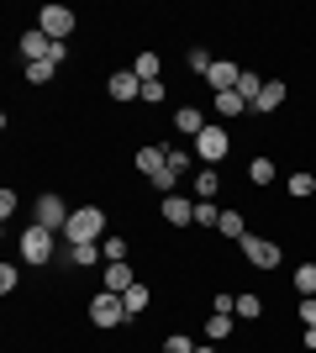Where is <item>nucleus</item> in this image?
Listing matches in <instances>:
<instances>
[{
  "label": "nucleus",
  "instance_id": "nucleus-1",
  "mask_svg": "<svg viewBox=\"0 0 316 353\" xmlns=\"http://www.w3.org/2000/svg\"><path fill=\"white\" fill-rule=\"evenodd\" d=\"M63 243L74 248V243H105V211L101 206H79L63 227Z\"/></svg>",
  "mask_w": 316,
  "mask_h": 353
},
{
  "label": "nucleus",
  "instance_id": "nucleus-2",
  "mask_svg": "<svg viewBox=\"0 0 316 353\" xmlns=\"http://www.w3.org/2000/svg\"><path fill=\"white\" fill-rule=\"evenodd\" d=\"M227 148H232V137H227L222 121H206V132L196 137V159L206 163V169H216V163L227 159Z\"/></svg>",
  "mask_w": 316,
  "mask_h": 353
},
{
  "label": "nucleus",
  "instance_id": "nucleus-3",
  "mask_svg": "<svg viewBox=\"0 0 316 353\" xmlns=\"http://www.w3.org/2000/svg\"><path fill=\"white\" fill-rule=\"evenodd\" d=\"M90 322H95V327H121V322H132V316H127V301H121V295L95 290V301H90Z\"/></svg>",
  "mask_w": 316,
  "mask_h": 353
},
{
  "label": "nucleus",
  "instance_id": "nucleus-4",
  "mask_svg": "<svg viewBox=\"0 0 316 353\" xmlns=\"http://www.w3.org/2000/svg\"><path fill=\"white\" fill-rule=\"evenodd\" d=\"M21 259H27V264H53V227H27V232H21Z\"/></svg>",
  "mask_w": 316,
  "mask_h": 353
},
{
  "label": "nucleus",
  "instance_id": "nucleus-5",
  "mask_svg": "<svg viewBox=\"0 0 316 353\" xmlns=\"http://www.w3.org/2000/svg\"><path fill=\"white\" fill-rule=\"evenodd\" d=\"M242 259H248L253 269H280V259H285V253H280V243L248 232V237H242Z\"/></svg>",
  "mask_w": 316,
  "mask_h": 353
},
{
  "label": "nucleus",
  "instance_id": "nucleus-6",
  "mask_svg": "<svg viewBox=\"0 0 316 353\" xmlns=\"http://www.w3.org/2000/svg\"><path fill=\"white\" fill-rule=\"evenodd\" d=\"M74 21H79V16L69 11V6H43V11H37V27H43L53 43H63V37L74 32Z\"/></svg>",
  "mask_w": 316,
  "mask_h": 353
},
{
  "label": "nucleus",
  "instance_id": "nucleus-7",
  "mask_svg": "<svg viewBox=\"0 0 316 353\" xmlns=\"http://www.w3.org/2000/svg\"><path fill=\"white\" fill-rule=\"evenodd\" d=\"M69 216H74V211L63 206L59 195H43V201H37V227H53V232H63V227H69Z\"/></svg>",
  "mask_w": 316,
  "mask_h": 353
},
{
  "label": "nucleus",
  "instance_id": "nucleus-8",
  "mask_svg": "<svg viewBox=\"0 0 316 353\" xmlns=\"http://www.w3.org/2000/svg\"><path fill=\"white\" fill-rule=\"evenodd\" d=\"M105 90H111V101H143V79L132 69H116L105 79Z\"/></svg>",
  "mask_w": 316,
  "mask_h": 353
},
{
  "label": "nucleus",
  "instance_id": "nucleus-9",
  "mask_svg": "<svg viewBox=\"0 0 316 353\" xmlns=\"http://www.w3.org/2000/svg\"><path fill=\"white\" fill-rule=\"evenodd\" d=\"M132 285H137L132 264H105V269H101V290H111V295H127Z\"/></svg>",
  "mask_w": 316,
  "mask_h": 353
},
{
  "label": "nucleus",
  "instance_id": "nucleus-10",
  "mask_svg": "<svg viewBox=\"0 0 316 353\" xmlns=\"http://www.w3.org/2000/svg\"><path fill=\"white\" fill-rule=\"evenodd\" d=\"M238 79H242V69L232 59H216V63H211V74H206V85L216 90V95H222V90H238Z\"/></svg>",
  "mask_w": 316,
  "mask_h": 353
},
{
  "label": "nucleus",
  "instance_id": "nucleus-11",
  "mask_svg": "<svg viewBox=\"0 0 316 353\" xmlns=\"http://www.w3.org/2000/svg\"><path fill=\"white\" fill-rule=\"evenodd\" d=\"M164 221L169 227H190V221H196V201H185L180 190L164 195Z\"/></svg>",
  "mask_w": 316,
  "mask_h": 353
},
{
  "label": "nucleus",
  "instance_id": "nucleus-12",
  "mask_svg": "<svg viewBox=\"0 0 316 353\" xmlns=\"http://www.w3.org/2000/svg\"><path fill=\"white\" fill-rule=\"evenodd\" d=\"M164 163H169V148H158V143H148V148H137V174H148V179H158V174H164Z\"/></svg>",
  "mask_w": 316,
  "mask_h": 353
},
{
  "label": "nucleus",
  "instance_id": "nucleus-13",
  "mask_svg": "<svg viewBox=\"0 0 316 353\" xmlns=\"http://www.w3.org/2000/svg\"><path fill=\"white\" fill-rule=\"evenodd\" d=\"M48 53H53V37H48L43 27H32V32H21V59H32V63H43Z\"/></svg>",
  "mask_w": 316,
  "mask_h": 353
},
{
  "label": "nucleus",
  "instance_id": "nucleus-14",
  "mask_svg": "<svg viewBox=\"0 0 316 353\" xmlns=\"http://www.w3.org/2000/svg\"><path fill=\"white\" fill-rule=\"evenodd\" d=\"M174 132L180 137H200L206 132V111H200V105H180V111H174Z\"/></svg>",
  "mask_w": 316,
  "mask_h": 353
},
{
  "label": "nucleus",
  "instance_id": "nucleus-15",
  "mask_svg": "<svg viewBox=\"0 0 316 353\" xmlns=\"http://www.w3.org/2000/svg\"><path fill=\"white\" fill-rule=\"evenodd\" d=\"M105 253H101V243H74V248H63V264L69 269H95Z\"/></svg>",
  "mask_w": 316,
  "mask_h": 353
},
{
  "label": "nucleus",
  "instance_id": "nucleus-16",
  "mask_svg": "<svg viewBox=\"0 0 316 353\" xmlns=\"http://www.w3.org/2000/svg\"><path fill=\"white\" fill-rule=\"evenodd\" d=\"M232 322H238L232 311H211V316H206V338L216 343V348H222V343L232 338Z\"/></svg>",
  "mask_w": 316,
  "mask_h": 353
},
{
  "label": "nucleus",
  "instance_id": "nucleus-17",
  "mask_svg": "<svg viewBox=\"0 0 316 353\" xmlns=\"http://www.w3.org/2000/svg\"><path fill=\"white\" fill-rule=\"evenodd\" d=\"M285 105V79H264V95L253 101V111H280Z\"/></svg>",
  "mask_w": 316,
  "mask_h": 353
},
{
  "label": "nucleus",
  "instance_id": "nucleus-18",
  "mask_svg": "<svg viewBox=\"0 0 316 353\" xmlns=\"http://www.w3.org/2000/svg\"><path fill=\"white\" fill-rule=\"evenodd\" d=\"M132 74L143 79V85H153V79L164 74V59H158V53H137V59H132Z\"/></svg>",
  "mask_w": 316,
  "mask_h": 353
},
{
  "label": "nucleus",
  "instance_id": "nucleus-19",
  "mask_svg": "<svg viewBox=\"0 0 316 353\" xmlns=\"http://www.w3.org/2000/svg\"><path fill=\"white\" fill-rule=\"evenodd\" d=\"M216 232H222V237H232V243H242V237H248V221H242V211H222Z\"/></svg>",
  "mask_w": 316,
  "mask_h": 353
},
{
  "label": "nucleus",
  "instance_id": "nucleus-20",
  "mask_svg": "<svg viewBox=\"0 0 316 353\" xmlns=\"http://www.w3.org/2000/svg\"><path fill=\"white\" fill-rule=\"evenodd\" d=\"M211 105H216V117H242V111H248V101H242L238 90H222Z\"/></svg>",
  "mask_w": 316,
  "mask_h": 353
},
{
  "label": "nucleus",
  "instance_id": "nucleus-21",
  "mask_svg": "<svg viewBox=\"0 0 316 353\" xmlns=\"http://www.w3.org/2000/svg\"><path fill=\"white\" fill-rule=\"evenodd\" d=\"M232 316H248V322H258V316H264V301H258L253 290H242V295H238V306H232Z\"/></svg>",
  "mask_w": 316,
  "mask_h": 353
},
{
  "label": "nucleus",
  "instance_id": "nucleus-22",
  "mask_svg": "<svg viewBox=\"0 0 316 353\" xmlns=\"http://www.w3.org/2000/svg\"><path fill=\"white\" fill-rule=\"evenodd\" d=\"M121 301H127V316H137V311H148V301H153V290H148V285H143V280H137V285H132V290L121 295Z\"/></svg>",
  "mask_w": 316,
  "mask_h": 353
},
{
  "label": "nucleus",
  "instance_id": "nucleus-23",
  "mask_svg": "<svg viewBox=\"0 0 316 353\" xmlns=\"http://www.w3.org/2000/svg\"><path fill=\"white\" fill-rule=\"evenodd\" d=\"M216 190H222V174H216V169H200L196 174V201H211Z\"/></svg>",
  "mask_w": 316,
  "mask_h": 353
},
{
  "label": "nucleus",
  "instance_id": "nucleus-24",
  "mask_svg": "<svg viewBox=\"0 0 316 353\" xmlns=\"http://www.w3.org/2000/svg\"><path fill=\"white\" fill-rule=\"evenodd\" d=\"M59 74V59H43V63H27V85H48Z\"/></svg>",
  "mask_w": 316,
  "mask_h": 353
},
{
  "label": "nucleus",
  "instance_id": "nucleus-25",
  "mask_svg": "<svg viewBox=\"0 0 316 353\" xmlns=\"http://www.w3.org/2000/svg\"><path fill=\"white\" fill-rule=\"evenodd\" d=\"M285 190L295 195V201H306V195L316 190V174H306V169H301V174H290V179H285Z\"/></svg>",
  "mask_w": 316,
  "mask_h": 353
},
{
  "label": "nucleus",
  "instance_id": "nucleus-26",
  "mask_svg": "<svg viewBox=\"0 0 316 353\" xmlns=\"http://www.w3.org/2000/svg\"><path fill=\"white\" fill-rule=\"evenodd\" d=\"M190 159H196L190 148H169V163H164V169H169V174H174V179H185V169H190Z\"/></svg>",
  "mask_w": 316,
  "mask_h": 353
},
{
  "label": "nucleus",
  "instance_id": "nucleus-27",
  "mask_svg": "<svg viewBox=\"0 0 316 353\" xmlns=\"http://www.w3.org/2000/svg\"><path fill=\"white\" fill-rule=\"evenodd\" d=\"M238 95H242V101H248V105H253L258 95H264V79H258V74H248V69H242V79H238Z\"/></svg>",
  "mask_w": 316,
  "mask_h": 353
},
{
  "label": "nucleus",
  "instance_id": "nucleus-28",
  "mask_svg": "<svg viewBox=\"0 0 316 353\" xmlns=\"http://www.w3.org/2000/svg\"><path fill=\"white\" fill-rule=\"evenodd\" d=\"M248 179H253V185H269V179H274V159H264V153H258V159L248 163Z\"/></svg>",
  "mask_w": 316,
  "mask_h": 353
},
{
  "label": "nucleus",
  "instance_id": "nucleus-29",
  "mask_svg": "<svg viewBox=\"0 0 316 353\" xmlns=\"http://www.w3.org/2000/svg\"><path fill=\"white\" fill-rule=\"evenodd\" d=\"M101 253H105V264H127V237H105Z\"/></svg>",
  "mask_w": 316,
  "mask_h": 353
},
{
  "label": "nucleus",
  "instance_id": "nucleus-30",
  "mask_svg": "<svg viewBox=\"0 0 316 353\" xmlns=\"http://www.w3.org/2000/svg\"><path fill=\"white\" fill-rule=\"evenodd\" d=\"M295 290H301V295H316V264H301V269H295Z\"/></svg>",
  "mask_w": 316,
  "mask_h": 353
},
{
  "label": "nucleus",
  "instance_id": "nucleus-31",
  "mask_svg": "<svg viewBox=\"0 0 316 353\" xmlns=\"http://www.w3.org/2000/svg\"><path fill=\"white\" fill-rule=\"evenodd\" d=\"M222 221V211L211 206V201H196V227H216Z\"/></svg>",
  "mask_w": 316,
  "mask_h": 353
},
{
  "label": "nucleus",
  "instance_id": "nucleus-32",
  "mask_svg": "<svg viewBox=\"0 0 316 353\" xmlns=\"http://www.w3.org/2000/svg\"><path fill=\"white\" fill-rule=\"evenodd\" d=\"M211 63H216V59H211L206 48H190V69H196V74H211Z\"/></svg>",
  "mask_w": 316,
  "mask_h": 353
},
{
  "label": "nucleus",
  "instance_id": "nucleus-33",
  "mask_svg": "<svg viewBox=\"0 0 316 353\" xmlns=\"http://www.w3.org/2000/svg\"><path fill=\"white\" fill-rule=\"evenodd\" d=\"M164 353H196V343L185 338V332H174V338H164Z\"/></svg>",
  "mask_w": 316,
  "mask_h": 353
},
{
  "label": "nucleus",
  "instance_id": "nucleus-34",
  "mask_svg": "<svg viewBox=\"0 0 316 353\" xmlns=\"http://www.w3.org/2000/svg\"><path fill=\"white\" fill-rule=\"evenodd\" d=\"M169 90H164V79H153V85H143V105H158Z\"/></svg>",
  "mask_w": 316,
  "mask_h": 353
},
{
  "label": "nucleus",
  "instance_id": "nucleus-35",
  "mask_svg": "<svg viewBox=\"0 0 316 353\" xmlns=\"http://www.w3.org/2000/svg\"><path fill=\"white\" fill-rule=\"evenodd\" d=\"M16 285H21V269H11V264H6V269H0V290L11 295V290H16Z\"/></svg>",
  "mask_w": 316,
  "mask_h": 353
},
{
  "label": "nucleus",
  "instance_id": "nucleus-36",
  "mask_svg": "<svg viewBox=\"0 0 316 353\" xmlns=\"http://www.w3.org/2000/svg\"><path fill=\"white\" fill-rule=\"evenodd\" d=\"M301 322L316 327V295H301Z\"/></svg>",
  "mask_w": 316,
  "mask_h": 353
},
{
  "label": "nucleus",
  "instance_id": "nucleus-37",
  "mask_svg": "<svg viewBox=\"0 0 316 353\" xmlns=\"http://www.w3.org/2000/svg\"><path fill=\"white\" fill-rule=\"evenodd\" d=\"M11 211H16V190H11V185H6V190H0V216L11 221Z\"/></svg>",
  "mask_w": 316,
  "mask_h": 353
},
{
  "label": "nucleus",
  "instance_id": "nucleus-38",
  "mask_svg": "<svg viewBox=\"0 0 316 353\" xmlns=\"http://www.w3.org/2000/svg\"><path fill=\"white\" fill-rule=\"evenodd\" d=\"M306 348H311V353H316V327H306Z\"/></svg>",
  "mask_w": 316,
  "mask_h": 353
},
{
  "label": "nucleus",
  "instance_id": "nucleus-39",
  "mask_svg": "<svg viewBox=\"0 0 316 353\" xmlns=\"http://www.w3.org/2000/svg\"><path fill=\"white\" fill-rule=\"evenodd\" d=\"M196 353H222V348H216V343H211V348H196Z\"/></svg>",
  "mask_w": 316,
  "mask_h": 353
}]
</instances>
